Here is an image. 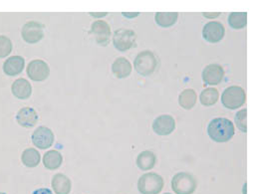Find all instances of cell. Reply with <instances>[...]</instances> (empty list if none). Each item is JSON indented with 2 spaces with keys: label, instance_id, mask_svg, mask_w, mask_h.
<instances>
[{
  "label": "cell",
  "instance_id": "cell-1",
  "mask_svg": "<svg viewBox=\"0 0 253 194\" xmlns=\"http://www.w3.org/2000/svg\"><path fill=\"white\" fill-rule=\"evenodd\" d=\"M208 134L216 143H226L234 136V125L228 118L215 117L208 126Z\"/></svg>",
  "mask_w": 253,
  "mask_h": 194
},
{
  "label": "cell",
  "instance_id": "cell-2",
  "mask_svg": "<svg viewBox=\"0 0 253 194\" xmlns=\"http://www.w3.org/2000/svg\"><path fill=\"white\" fill-rule=\"evenodd\" d=\"M197 186L198 182L195 176L187 172H178L171 180L172 190L176 194H193Z\"/></svg>",
  "mask_w": 253,
  "mask_h": 194
},
{
  "label": "cell",
  "instance_id": "cell-3",
  "mask_svg": "<svg viewBox=\"0 0 253 194\" xmlns=\"http://www.w3.org/2000/svg\"><path fill=\"white\" fill-rule=\"evenodd\" d=\"M163 187V177L155 172L145 173L138 181V189L142 194H159Z\"/></svg>",
  "mask_w": 253,
  "mask_h": 194
},
{
  "label": "cell",
  "instance_id": "cell-4",
  "mask_svg": "<svg viewBox=\"0 0 253 194\" xmlns=\"http://www.w3.org/2000/svg\"><path fill=\"white\" fill-rule=\"evenodd\" d=\"M134 65L136 71L140 75L147 77L155 72L158 62L154 53L147 50L138 54V56L135 59Z\"/></svg>",
  "mask_w": 253,
  "mask_h": 194
},
{
  "label": "cell",
  "instance_id": "cell-5",
  "mask_svg": "<svg viewBox=\"0 0 253 194\" xmlns=\"http://www.w3.org/2000/svg\"><path fill=\"white\" fill-rule=\"evenodd\" d=\"M245 92L239 86H231L225 89L221 97L222 105L229 110H236L245 103Z\"/></svg>",
  "mask_w": 253,
  "mask_h": 194
},
{
  "label": "cell",
  "instance_id": "cell-6",
  "mask_svg": "<svg viewBox=\"0 0 253 194\" xmlns=\"http://www.w3.org/2000/svg\"><path fill=\"white\" fill-rule=\"evenodd\" d=\"M137 39V34L130 29H118L113 36V44L120 52H125L131 49Z\"/></svg>",
  "mask_w": 253,
  "mask_h": 194
},
{
  "label": "cell",
  "instance_id": "cell-7",
  "mask_svg": "<svg viewBox=\"0 0 253 194\" xmlns=\"http://www.w3.org/2000/svg\"><path fill=\"white\" fill-rule=\"evenodd\" d=\"M28 77L35 82L45 81L50 75V68L48 64L43 60H33L27 66Z\"/></svg>",
  "mask_w": 253,
  "mask_h": 194
},
{
  "label": "cell",
  "instance_id": "cell-8",
  "mask_svg": "<svg viewBox=\"0 0 253 194\" xmlns=\"http://www.w3.org/2000/svg\"><path fill=\"white\" fill-rule=\"evenodd\" d=\"M32 143L40 150H46L52 147L54 143V134L46 126L37 127L31 136Z\"/></svg>",
  "mask_w": 253,
  "mask_h": 194
},
{
  "label": "cell",
  "instance_id": "cell-9",
  "mask_svg": "<svg viewBox=\"0 0 253 194\" xmlns=\"http://www.w3.org/2000/svg\"><path fill=\"white\" fill-rule=\"evenodd\" d=\"M21 35L26 43L35 44L44 37L43 25L36 21H29L22 27Z\"/></svg>",
  "mask_w": 253,
  "mask_h": 194
},
{
  "label": "cell",
  "instance_id": "cell-10",
  "mask_svg": "<svg viewBox=\"0 0 253 194\" xmlns=\"http://www.w3.org/2000/svg\"><path fill=\"white\" fill-rule=\"evenodd\" d=\"M91 34L100 46H107L111 40V28L106 21L97 20L92 24Z\"/></svg>",
  "mask_w": 253,
  "mask_h": 194
},
{
  "label": "cell",
  "instance_id": "cell-11",
  "mask_svg": "<svg viewBox=\"0 0 253 194\" xmlns=\"http://www.w3.org/2000/svg\"><path fill=\"white\" fill-rule=\"evenodd\" d=\"M224 26L217 21H211L207 23L203 29V37L210 43H217L224 37Z\"/></svg>",
  "mask_w": 253,
  "mask_h": 194
},
{
  "label": "cell",
  "instance_id": "cell-12",
  "mask_svg": "<svg viewBox=\"0 0 253 194\" xmlns=\"http://www.w3.org/2000/svg\"><path fill=\"white\" fill-rule=\"evenodd\" d=\"M175 128V120L169 115H163L158 116L153 123L154 132L159 136L170 135Z\"/></svg>",
  "mask_w": 253,
  "mask_h": 194
},
{
  "label": "cell",
  "instance_id": "cell-13",
  "mask_svg": "<svg viewBox=\"0 0 253 194\" xmlns=\"http://www.w3.org/2000/svg\"><path fill=\"white\" fill-rule=\"evenodd\" d=\"M202 76L206 84L214 86L222 81L224 77V70L220 65L211 64L204 69Z\"/></svg>",
  "mask_w": 253,
  "mask_h": 194
},
{
  "label": "cell",
  "instance_id": "cell-14",
  "mask_svg": "<svg viewBox=\"0 0 253 194\" xmlns=\"http://www.w3.org/2000/svg\"><path fill=\"white\" fill-rule=\"evenodd\" d=\"M25 66V60L21 56H12L3 64V72L8 76L19 75Z\"/></svg>",
  "mask_w": 253,
  "mask_h": 194
},
{
  "label": "cell",
  "instance_id": "cell-15",
  "mask_svg": "<svg viewBox=\"0 0 253 194\" xmlns=\"http://www.w3.org/2000/svg\"><path fill=\"white\" fill-rule=\"evenodd\" d=\"M112 72L119 79L129 77L132 73V65L128 59L124 57L117 58L112 64Z\"/></svg>",
  "mask_w": 253,
  "mask_h": 194
},
{
  "label": "cell",
  "instance_id": "cell-16",
  "mask_svg": "<svg viewBox=\"0 0 253 194\" xmlns=\"http://www.w3.org/2000/svg\"><path fill=\"white\" fill-rule=\"evenodd\" d=\"M11 91L14 97L19 100H27L32 94L31 84L25 79H17L11 86Z\"/></svg>",
  "mask_w": 253,
  "mask_h": 194
},
{
  "label": "cell",
  "instance_id": "cell-17",
  "mask_svg": "<svg viewBox=\"0 0 253 194\" xmlns=\"http://www.w3.org/2000/svg\"><path fill=\"white\" fill-rule=\"evenodd\" d=\"M16 120L21 126L32 127L38 121V115L32 108H23L18 112Z\"/></svg>",
  "mask_w": 253,
  "mask_h": 194
},
{
  "label": "cell",
  "instance_id": "cell-18",
  "mask_svg": "<svg viewBox=\"0 0 253 194\" xmlns=\"http://www.w3.org/2000/svg\"><path fill=\"white\" fill-rule=\"evenodd\" d=\"M71 186V180L64 174L58 173L52 178V187L56 194H69Z\"/></svg>",
  "mask_w": 253,
  "mask_h": 194
},
{
  "label": "cell",
  "instance_id": "cell-19",
  "mask_svg": "<svg viewBox=\"0 0 253 194\" xmlns=\"http://www.w3.org/2000/svg\"><path fill=\"white\" fill-rule=\"evenodd\" d=\"M62 155L57 151H49L43 156V164L49 170H55L62 164Z\"/></svg>",
  "mask_w": 253,
  "mask_h": 194
},
{
  "label": "cell",
  "instance_id": "cell-20",
  "mask_svg": "<svg viewBox=\"0 0 253 194\" xmlns=\"http://www.w3.org/2000/svg\"><path fill=\"white\" fill-rule=\"evenodd\" d=\"M197 93L193 89L184 90L178 97V103L184 110H192L197 103Z\"/></svg>",
  "mask_w": 253,
  "mask_h": 194
},
{
  "label": "cell",
  "instance_id": "cell-21",
  "mask_svg": "<svg viewBox=\"0 0 253 194\" xmlns=\"http://www.w3.org/2000/svg\"><path fill=\"white\" fill-rule=\"evenodd\" d=\"M156 164V155L154 153L145 151L137 157V165L142 170H150Z\"/></svg>",
  "mask_w": 253,
  "mask_h": 194
},
{
  "label": "cell",
  "instance_id": "cell-22",
  "mask_svg": "<svg viewBox=\"0 0 253 194\" xmlns=\"http://www.w3.org/2000/svg\"><path fill=\"white\" fill-rule=\"evenodd\" d=\"M177 17L178 14L176 12H158L156 13L155 20L159 26L169 28L177 21Z\"/></svg>",
  "mask_w": 253,
  "mask_h": 194
},
{
  "label": "cell",
  "instance_id": "cell-23",
  "mask_svg": "<svg viewBox=\"0 0 253 194\" xmlns=\"http://www.w3.org/2000/svg\"><path fill=\"white\" fill-rule=\"evenodd\" d=\"M40 154L35 149H27L22 153V163L27 167H36L40 163Z\"/></svg>",
  "mask_w": 253,
  "mask_h": 194
},
{
  "label": "cell",
  "instance_id": "cell-24",
  "mask_svg": "<svg viewBox=\"0 0 253 194\" xmlns=\"http://www.w3.org/2000/svg\"><path fill=\"white\" fill-rule=\"evenodd\" d=\"M218 98H219L218 91L214 88H209L202 92L200 101L202 105L206 107H211V106H213L218 101Z\"/></svg>",
  "mask_w": 253,
  "mask_h": 194
},
{
  "label": "cell",
  "instance_id": "cell-25",
  "mask_svg": "<svg viewBox=\"0 0 253 194\" xmlns=\"http://www.w3.org/2000/svg\"><path fill=\"white\" fill-rule=\"evenodd\" d=\"M228 24L233 29H242L247 24L246 12H232L228 16Z\"/></svg>",
  "mask_w": 253,
  "mask_h": 194
},
{
  "label": "cell",
  "instance_id": "cell-26",
  "mask_svg": "<svg viewBox=\"0 0 253 194\" xmlns=\"http://www.w3.org/2000/svg\"><path fill=\"white\" fill-rule=\"evenodd\" d=\"M12 51L11 40L6 36H0V58L7 57Z\"/></svg>",
  "mask_w": 253,
  "mask_h": 194
},
{
  "label": "cell",
  "instance_id": "cell-27",
  "mask_svg": "<svg viewBox=\"0 0 253 194\" xmlns=\"http://www.w3.org/2000/svg\"><path fill=\"white\" fill-rule=\"evenodd\" d=\"M246 117H247V110L243 109L239 111L235 115V123L237 127L240 129L242 133L247 132V123H246Z\"/></svg>",
  "mask_w": 253,
  "mask_h": 194
},
{
  "label": "cell",
  "instance_id": "cell-28",
  "mask_svg": "<svg viewBox=\"0 0 253 194\" xmlns=\"http://www.w3.org/2000/svg\"><path fill=\"white\" fill-rule=\"evenodd\" d=\"M32 194H53L52 191L48 188H40V189H37L35 190Z\"/></svg>",
  "mask_w": 253,
  "mask_h": 194
},
{
  "label": "cell",
  "instance_id": "cell-29",
  "mask_svg": "<svg viewBox=\"0 0 253 194\" xmlns=\"http://www.w3.org/2000/svg\"><path fill=\"white\" fill-rule=\"evenodd\" d=\"M203 15L205 16V17H208V18H211V19H213V18H215V17H217V16H219L220 15V13L219 12H213V13H211V12H208V13H203Z\"/></svg>",
  "mask_w": 253,
  "mask_h": 194
},
{
  "label": "cell",
  "instance_id": "cell-30",
  "mask_svg": "<svg viewBox=\"0 0 253 194\" xmlns=\"http://www.w3.org/2000/svg\"><path fill=\"white\" fill-rule=\"evenodd\" d=\"M122 14H123L125 17H126V18H134V17H137V16L140 15L139 12H134V13H132V12H128V13L123 12Z\"/></svg>",
  "mask_w": 253,
  "mask_h": 194
},
{
  "label": "cell",
  "instance_id": "cell-31",
  "mask_svg": "<svg viewBox=\"0 0 253 194\" xmlns=\"http://www.w3.org/2000/svg\"><path fill=\"white\" fill-rule=\"evenodd\" d=\"M90 15L93 16V17H96V18H102V17H105L106 15H108V13L107 12H102V13H97V12L93 13V12H91Z\"/></svg>",
  "mask_w": 253,
  "mask_h": 194
},
{
  "label": "cell",
  "instance_id": "cell-32",
  "mask_svg": "<svg viewBox=\"0 0 253 194\" xmlns=\"http://www.w3.org/2000/svg\"><path fill=\"white\" fill-rule=\"evenodd\" d=\"M0 194H6V193H4V192H0Z\"/></svg>",
  "mask_w": 253,
  "mask_h": 194
},
{
  "label": "cell",
  "instance_id": "cell-33",
  "mask_svg": "<svg viewBox=\"0 0 253 194\" xmlns=\"http://www.w3.org/2000/svg\"><path fill=\"white\" fill-rule=\"evenodd\" d=\"M165 194H170V193H165Z\"/></svg>",
  "mask_w": 253,
  "mask_h": 194
}]
</instances>
